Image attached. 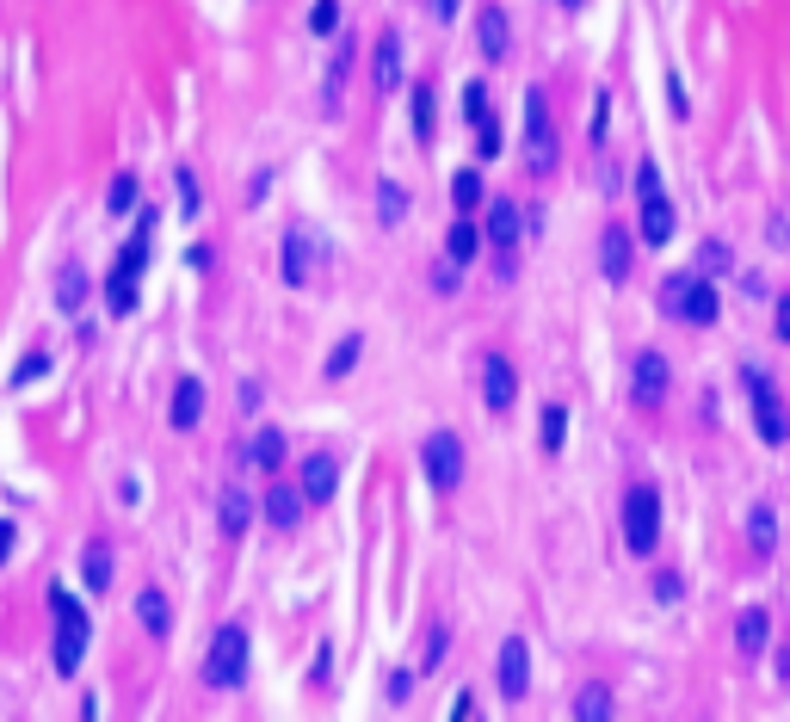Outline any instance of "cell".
Listing matches in <instances>:
<instances>
[{
  "mask_svg": "<svg viewBox=\"0 0 790 722\" xmlns=\"http://www.w3.org/2000/svg\"><path fill=\"white\" fill-rule=\"evenodd\" d=\"M247 661H254V642H247V624H223L210 636V655H204V685L217 692H235L247 679Z\"/></svg>",
  "mask_w": 790,
  "mask_h": 722,
  "instance_id": "cell-1",
  "label": "cell"
},
{
  "mask_svg": "<svg viewBox=\"0 0 790 722\" xmlns=\"http://www.w3.org/2000/svg\"><path fill=\"white\" fill-rule=\"evenodd\" d=\"M624 544H630V556H655V544H661V488L655 482L624 488Z\"/></svg>",
  "mask_w": 790,
  "mask_h": 722,
  "instance_id": "cell-2",
  "label": "cell"
},
{
  "mask_svg": "<svg viewBox=\"0 0 790 722\" xmlns=\"http://www.w3.org/2000/svg\"><path fill=\"white\" fill-rule=\"evenodd\" d=\"M50 611H56V673L75 679L81 673V655H87V611L75 605V593L68 587H50Z\"/></svg>",
  "mask_w": 790,
  "mask_h": 722,
  "instance_id": "cell-3",
  "label": "cell"
},
{
  "mask_svg": "<svg viewBox=\"0 0 790 722\" xmlns=\"http://www.w3.org/2000/svg\"><path fill=\"white\" fill-rule=\"evenodd\" d=\"M661 303H667V315H679V321H692V328H710L716 321V284L704 278V272H673L667 284H661Z\"/></svg>",
  "mask_w": 790,
  "mask_h": 722,
  "instance_id": "cell-4",
  "label": "cell"
},
{
  "mask_svg": "<svg viewBox=\"0 0 790 722\" xmlns=\"http://www.w3.org/2000/svg\"><path fill=\"white\" fill-rule=\"evenodd\" d=\"M741 383H747V395H753V426H760V439H766V445H784V439H790V414H784V402H778V383H772L760 365H741Z\"/></svg>",
  "mask_w": 790,
  "mask_h": 722,
  "instance_id": "cell-5",
  "label": "cell"
},
{
  "mask_svg": "<svg viewBox=\"0 0 790 722\" xmlns=\"http://www.w3.org/2000/svg\"><path fill=\"white\" fill-rule=\"evenodd\" d=\"M525 173H556V130H550V105H544V87L525 93Z\"/></svg>",
  "mask_w": 790,
  "mask_h": 722,
  "instance_id": "cell-6",
  "label": "cell"
},
{
  "mask_svg": "<svg viewBox=\"0 0 790 722\" xmlns=\"http://www.w3.org/2000/svg\"><path fill=\"white\" fill-rule=\"evenodd\" d=\"M284 284H315V272H321V260H328V241H321V229L315 223H297L291 235H284Z\"/></svg>",
  "mask_w": 790,
  "mask_h": 722,
  "instance_id": "cell-7",
  "label": "cell"
},
{
  "mask_svg": "<svg viewBox=\"0 0 790 722\" xmlns=\"http://www.w3.org/2000/svg\"><path fill=\"white\" fill-rule=\"evenodd\" d=\"M420 463H426V476H433V488H457L463 482V439L457 432H426Z\"/></svg>",
  "mask_w": 790,
  "mask_h": 722,
  "instance_id": "cell-8",
  "label": "cell"
},
{
  "mask_svg": "<svg viewBox=\"0 0 790 722\" xmlns=\"http://www.w3.org/2000/svg\"><path fill=\"white\" fill-rule=\"evenodd\" d=\"M599 272H605V284H624L636 272V247H630V229L624 223H605L599 229Z\"/></svg>",
  "mask_w": 790,
  "mask_h": 722,
  "instance_id": "cell-9",
  "label": "cell"
},
{
  "mask_svg": "<svg viewBox=\"0 0 790 722\" xmlns=\"http://www.w3.org/2000/svg\"><path fill=\"white\" fill-rule=\"evenodd\" d=\"M531 692V648H525V636H507L500 642V698H525Z\"/></svg>",
  "mask_w": 790,
  "mask_h": 722,
  "instance_id": "cell-10",
  "label": "cell"
},
{
  "mask_svg": "<svg viewBox=\"0 0 790 722\" xmlns=\"http://www.w3.org/2000/svg\"><path fill=\"white\" fill-rule=\"evenodd\" d=\"M630 395H636L642 408H661V402H667V358H661V352H636Z\"/></svg>",
  "mask_w": 790,
  "mask_h": 722,
  "instance_id": "cell-11",
  "label": "cell"
},
{
  "mask_svg": "<svg viewBox=\"0 0 790 722\" xmlns=\"http://www.w3.org/2000/svg\"><path fill=\"white\" fill-rule=\"evenodd\" d=\"M309 507H315V500H309L297 482H272V494H266V519H272L278 531H297Z\"/></svg>",
  "mask_w": 790,
  "mask_h": 722,
  "instance_id": "cell-12",
  "label": "cell"
},
{
  "mask_svg": "<svg viewBox=\"0 0 790 722\" xmlns=\"http://www.w3.org/2000/svg\"><path fill=\"white\" fill-rule=\"evenodd\" d=\"M198 420H204V383L198 377H179L173 383V402H167V426L173 432H198Z\"/></svg>",
  "mask_w": 790,
  "mask_h": 722,
  "instance_id": "cell-13",
  "label": "cell"
},
{
  "mask_svg": "<svg viewBox=\"0 0 790 722\" xmlns=\"http://www.w3.org/2000/svg\"><path fill=\"white\" fill-rule=\"evenodd\" d=\"M482 402H488L494 414H507V408L519 402V371L507 365V358H488V365H482Z\"/></svg>",
  "mask_w": 790,
  "mask_h": 722,
  "instance_id": "cell-14",
  "label": "cell"
},
{
  "mask_svg": "<svg viewBox=\"0 0 790 722\" xmlns=\"http://www.w3.org/2000/svg\"><path fill=\"white\" fill-rule=\"evenodd\" d=\"M525 229H531V223H525V210H519L513 198H494V204H488V241H494V254H507V247H513Z\"/></svg>",
  "mask_w": 790,
  "mask_h": 722,
  "instance_id": "cell-15",
  "label": "cell"
},
{
  "mask_svg": "<svg viewBox=\"0 0 790 722\" xmlns=\"http://www.w3.org/2000/svg\"><path fill=\"white\" fill-rule=\"evenodd\" d=\"M136 624L149 630V636H167V630H173V599H167L161 587H142V593H136Z\"/></svg>",
  "mask_w": 790,
  "mask_h": 722,
  "instance_id": "cell-16",
  "label": "cell"
},
{
  "mask_svg": "<svg viewBox=\"0 0 790 722\" xmlns=\"http://www.w3.org/2000/svg\"><path fill=\"white\" fill-rule=\"evenodd\" d=\"M476 44H482L488 62H500V56L513 50V31H507V13H500V7H488V13L476 19Z\"/></svg>",
  "mask_w": 790,
  "mask_h": 722,
  "instance_id": "cell-17",
  "label": "cell"
},
{
  "mask_svg": "<svg viewBox=\"0 0 790 722\" xmlns=\"http://www.w3.org/2000/svg\"><path fill=\"white\" fill-rule=\"evenodd\" d=\"M673 223H679V216H673V204L661 192L642 198V241H649V247H667L673 241Z\"/></svg>",
  "mask_w": 790,
  "mask_h": 722,
  "instance_id": "cell-18",
  "label": "cell"
},
{
  "mask_svg": "<svg viewBox=\"0 0 790 722\" xmlns=\"http://www.w3.org/2000/svg\"><path fill=\"white\" fill-rule=\"evenodd\" d=\"M334 488H340V463L334 457H309L303 463V494L321 507V500H334Z\"/></svg>",
  "mask_w": 790,
  "mask_h": 722,
  "instance_id": "cell-19",
  "label": "cell"
},
{
  "mask_svg": "<svg viewBox=\"0 0 790 722\" xmlns=\"http://www.w3.org/2000/svg\"><path fill=\"white\" fill-rule=\"evenodd\" d=\"M371 81H377V93H389L395 81H402V44H395V31H383V38H377V56H371Z\"/></svg>",
  "mask_w": 790,
  "mask_h": 722,
  "instance_id": "cell-20",
  "label": "cell"
},
{
  "mask_svg": "<svg viewBox=\"0 0 790 722\" xmlns=\"http://www.w3.org/2000/svg\"><path fill=\"white\" fill-rule=\"evenodd\" d=\"M766 636H772V611L747 605V611H741V624H735V648H741V655H760Z\"/></svg>",
  "mask_w": 790,
  "mask_h": 722,
  "instance_id": "cell-21",
  "label": "cell"
},
{
  "mask_svg": "<svg viewBox=\"0 0 790 722\" xmlns=\"http://www.w3.org/2000/svg\"><path fill=\"white\" fill-rule=\"evenodd\" d=\"M574 716H581V722H605V716H612V685L587 679L581 692H574Z\"/></svg>",
  "mask_w": 790,
  "mask_h": 722,
  "instance_id": "cell-22",
  "label": "cell"
},
{
  "mask_svg": "<svg viewBox=\"0 0 790 722\" xmlns=\"http://www.w3.org/2000/svg\"><path fill=\"white\" fill-rule=\"evenodd\" d=\"M247 463H254V469H278L284 463V432L278 426H260L254 439H247Z\"/></svg>",
  "mask_w": 790,
  "mask_h": 722,
  "instance_id": "cell-23",
  "label": "cell"
},
{
  "mask_svg": "<svg viewBox=\"0 0 790 722\" xmlns=\"http://www.w3.org/2000/svg\"><path fill=\"white\" fill-rule=\"evenodd\" d=\"M87 291H93V284H87L81 266H62V272H56V309H62V315H75V309L87 303Z\"/></svg>",
  "mask_w": 790,
  "mask_h": 722,
  "instance_id": "cell-24",
  "label": "cell"
},
{
  "mask_svg": "<svg viewBox=\"0 0 790 722\" xmlns=\"http://www.w3.org/2000/svg\"><path fill=\"white\" fill-rule=\"evenodd\" d=\"M747 544H753V556H772L778 550V513L772 507H753L747 513Z\"/></svg>",
  "mask_w": 790,
  "mask_h": 722,
  "instance_id": "cell-25",
  "label": "cell"
},
{
  "mask_svg": "<svg viewBox=\"0 0 790 722\" xmlns=\"http://www.w3.org/2000/svg\"><path fill=\"white\" fill-rule=\"evenodd\" d=\"M217 513H223V531H229V537H241V531H247V519H254V500H247L241 488H223Z\"/></svg>",
  "mask_w": 790,
  "mask_h": 722,
  "instance_id": "cell-26",
  "label": "cell"
},
{
  "mask_svg": "<svg viewBox=\"0 0 790 722\" xmlns=\"http://www.w3.org/2000/svg\"><path fill=\"white\" fill-rule=\"evenodd\" d=\"M81 581L99 587V593L112 587V550H105V544H87V550H81Z\"/></svg>",
  "mask_w": 790,
  "mask_h": 722,
  "instance_id": "cell-27",
  "label": "cell"
},
{
  "mask_svg": "<svg viewBox=\"0 0 790 722\" xmlns=\"http://www.w3.org/2000/svg\"><path fill=\"white\" fill-rule=\"evenodd\" d=\"M402 216H408V192L395 186V179H383V186H377V223H383V229H395Z\"/></svg>",
  "mask_w": 790,
  "mask_h": 722,
  "instance_id": "cell-28",
  "label": "cell"
},
{
  "mask_svg": "<svg viewBox=\"0 0 790 722\" xmlns=\"http://www.w3.org/2000/svg\"><path fill=\"white\" fill-rule=\"evenodd\" d=\"M476 247H482V229H476V223H451V235H445V254H451L457 266H470V260H476Z\"/></svg>",
  "mask_w": 790,
  "mask_h": 722,
  "instance_id": "cell-29",
  "label": "cell"
},
{
  "mask_svg": "<svg viewBox=\"0 0 790 722\" xmlns=\"http://www.w3.org/2000/svg\"><path fill=\"white\" fill-rule=\"evenodd\" d=\"M451 198H457V210H476V204L488 198V179H482L476 167H463V173L451 179Z\"/></svg>",
  "mask_w": 790,
  "mask_h": 722,
  "instance_id": "cell-30",
  "label": "cell"
},
{
  "mask_svg": "<svg viewBox=\"0 0 790 722\" xmlns=\"http://www.w3.org/2000/svg\"><path fill=\"white\" fill-rule=\"evenodd\" d=\"M105 303H112L118 315H130V309H136V272H124V266H118L112 278H105Z\"/></svg>",
  "mask_w": 790,
  "mask_h": 722,
  "instance_id": "cell-31",
  "label": "cell"
},
{
  "mask_svg": "<svg viewBox=\"0 0 790 722\" xmlns=\"http://www.w3.org/2000/svg\"><path fill=\"white\" fill-rule=\"evenodd\" d=\"M562 439H568V408H544V420H537V445L544 451H562Z\"/></svg>",
  "mask_w": 790,
  "mask_h": 722,
  "instance_id": "cell-32",
  "label": "cell"
},
{
  "mask_svg": "<svg viewBox=\"0 0 790 722\" xmlns=\"http://www.w3.org/2000/svg\"><path fill=\"white\" fill-rule=\"evenodd\" d=\"M358 352H365V340H358V334H346V340H340V346L328 352V371H321V377H328V383H340V377H346V371L358 365Z\"/></svg>",
  "mask_w": 790,
  "mask_h": 722,
  "instance_id": "cell-33",
  "label": "cell"
},
{
  "mask_svg": "<svg viewBox=\"0 0 790 722\" xmlns=\"http://www.w3.org/2000/svg\"><path fill=\"white\" fill-rule=\"evenodd\" d=\"M439 130V105H433V87H414V136L420 142H433Z\"/></svg>",
  "mask_w": 790,
  "mask_h": 722,
  "instance_id": "cell-34",
  "label": "cell"
},
{
  "mask_svg": "<svg viewBox=\"0 0 790 722\" xmlns=\"http://www.w3.org/2000/svg\"><path fill=\"white\" fill-rule=\"evenodd\" d=\"M451 655V630L445 624H433L426 630V648H420V673H439V661Z\"/></svg>",
  "mask_w": 790,
  "mask_h": 722,
  "instance_id": "cell-35",
  "label": "cell"
},
{
  "mask_svg": "<svg viewBox=\"0 0 790 722\" xmlns=\"http://www.w3.org/2000/svg\"><path fill=\"white\" fill-rule=\"evenodd\" d=\"M309 31H315V38H334V31H340V0H315V7H309Z\"/></svg>",
  "mask_w": 790,
  "mask_h": 722,
  "instance_id": "cell-36",
  "label": "cell"
},
{
  "mask_svg": "<svg viewBox=\"0 0 790 722\" xmlns=\"http://www.w3.org/2000/svg\"><path fill=\"white\" fill-rule=\"evenodd\" d=\"M692 272H704V278H723V272H729V247H723V241H704Z\"/></svg>",
  "mask_w": 790,
  "mask_h": 722,
  "instance_id": "cell-37",
  "label": "cell"
},
{
  "mask_svg": "<svg viewBox=\"0 0 790 722\" xmlns=\"http://www.w3.org/2000/svg\"><path fill=\"white\" fill-rule=\"evenodd\" d=\"M130 204H136V173H118V179H112V192H105V210L124 216Z\"/></svg>",
  "mask_w": 790,
  "mask_h": 722,
  "instance_id": "cell-38",
  "label": "cell"
},
{
  "mask_svg": "<svg viewBox=\"0 0 790 722\" xmlns=\"http://www.w3.org/2000/svg\"><path fill=\"white\" fill-rule=\"evenodd\" d=\"M463 118H470V124H488V118H494V112H488V87H482V81L463 87Z\"/></svg>",
  "mask_w": 790,
  "mask_h": 722,
  "instance_id": "cell-39",
  "label": "cell"
},
{
  "mask_svg": "<svg viewBox=\"0 0 790 722\" xmlns=\"http://www.w3.org/2000/svg\"><path fill=\"white\" fill-rule=\"evenodd\" d=\"M44 371H50V358H44V352H25V358H19V371H13V383L25 389V383H38Z\"/></svg>",
  "mask_w": 790,
  "mask_h": 722,
  "instance_id": "cell-40",
  "label": "cell"
},
{
  "mask_svg": "<svg viewBox=\"0 0 790 722\" xmlns=\"http://www.w3.org/2000/svg\"><path fill=\"white\" fill-rule=\"evenodd\" d=\"M457 284H463V266H457V260H439V266H433V291H445V297H451Z\"/></svg>",
  "mask_w": 790,
  "mask_h": 722,
  "instance_id": "cell-41",
  "label": "cell"
},
{
  "mask_svg": "<svg viewBox=\"0 0 790 722\" xmlns=\"http://www.w3.org/2000/svg\"><path fill=\"white\" fill-rule=\"evenodd\" d=\"M173 179H179V204H186V210L198 216V204H204V192H198V179H192V167H179Z\"/></svg>",
  "mask_w": 790,
  "mask_h": 722,
  "instance_id": "cell-42",
  "label": "cell"
},
{
  "mask_svg": "<svg viewBox=\"0 0 790 722\" xmlns=\"http://www.w3.org/2000/svg\"><path fill=\"white\" fill-rule=\"evenodd\" d=\"M655 192H661V167L642 161V167H636V198H655Z\"/></svg>",
  "mask_w": 790,
  "mask_h": 722,
  "instance_id": "cell-43",
  "label": "cell"
},
{
  "mask_svg": "<svg viewBox=\"0 0 790 722\" xmlns=\"http://www.w3.org/2000/svg\"><path fill=\"white\" fill-rule=\"evenodd\" d=\"M414 673H420V667H414ZM414 673H389V685H383L389 704H408V698H414Z\"/></svg>",
  "mask_w": 790,
  "mask_h": 722,
  "instance_id": "cell-44",
  "label": "cell"
},
{
  "mask_svg": "<svg viewBox=\"0 0 790 722\" xmlns=\"http://www.w3.org/2000/svg\"><path fill=\"white\" fill-rule=\"evenodd\" d=\"M494 124H500V118L476 124V149H482V155H500V130H494Z\"/></svg>",
  "mask_w": 790,
  "mask_h": 722,
  "instance_id": "cell-45",
  "label": "cell"
},
{
  "mask_svg": "<svg viewBox=\"0 0 790 722\" xmlns=\"http://www.w3.org/2000/svg\"><path fill=\"white\" fill-rule=\"evenodd\" d=\"M655 593H661V599H679V593H686V581H679L673 568H661V574H655Z\"/></svg>",
  "mask_w": 790,
  "mask_h": 722,
  "instance_id": "cell-46",
  "label": "cell"
},
{
  "mask_svg": "<svg viewBox=\"0 0 790 722\" xmlns=\"http://www.w3.org/2000/svg\"><path fill=\"white\" fill-rule=\"evenodd\" d=\"M772 334H778V340H784V346H790V291H784V297H778V321H772Z\"/></svg>",
  "mask_w": 790,
  "mask_h": 722,
  "instance_id": "cell-47",
  "label": "cell"
},
{
  "mask_svg": "<svg viewBox=\"0 0 790 722\" xmlns=\"http://www.w3.org/2000/svg\"><path fill=\"white\" fill-rule=\"evenodd\" d=\"M667 99H673V112L686 118V87H679V75H667Z\"/></svg>",
  "mask_w": 790,
  "mask_h": 722,
  "instance_id": "cell-48",
  "label": "cell"
},
{
  "mask_svg": "<svg viewBox=\"0 0 790 722\" xmlns=\"http://www.w3.org/2000/svg\"><path fill=\"white\" fill-rule=\"evenodd\" d=\"M457 7H463V0H433V13H439V19H445V25H451V19H457Z\"/></svg>",
  "mask_w": 790,
  "mask_h": 722,
  "instance_id": "cell-49",
  "label": "cell"
},
{
  "mask_svg": "<svg viewBox=\"0 0 790 722\" xmlns=\"http://www.w3.org/2000/svg\"><path fill=\"white\" fill-rule=\"evenodd\" d=\"M562 7H568V13H581V7H587V0H562Z\"/></svg>",
  "mask_w": 790,
  "mask_h": 722,
  "instance_id": "cell-50",
  "label": "cell"
}]
</instances>
